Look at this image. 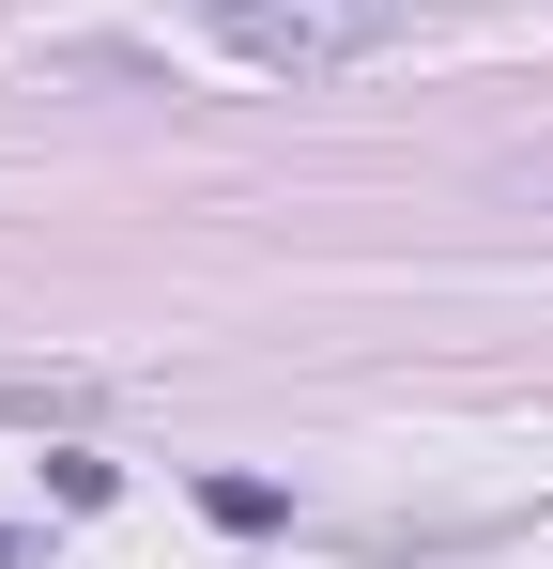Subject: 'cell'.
Here are the masks:
<instances>
[{
	"label": "cell",
	"instance_id": "obj_1",
	"mask_svg": "<svg viewBox=\"0 0 553 569\" xmlns=\"http://www.w3.org/2000/svg\"><path fill=\"white\" fill-rule=\"evenodd\" d=\"M200 31L262 78H323V62H369L415 31V0H200Z\"/></svg>",
	"mask_w": 553,
	"mask_h": 569
},
{
	"label": "cell",
	"instance_id": "obj_2",
	"mask_svg": "<svg viewBox=\"0 0 553 569\" xmlns=\"http://www.w3.org/2000/svg\"><path fill=\"white\" fill-rule=\"evenodd\" d=\"M200 508H215L231 539H262V523H276V508H292V492H276V477H200Z\"/></svg>",
	"mask_w": 553,
	"mask_h": 569
},
{
	"label": "cell",
	"instance_id": "obj_3",
	"mask_svg": "<svg viewBox=\"0 0 553 569\" xmlns=\"http://www.w3.org/2000/svg\"><path fill=\"white\" fill-rule=\"evenodd\" d=\"M47 492H62V508H108L123 462H108V447H47Z\"/></svg>",
	"mask_w": 553,
	"mask_h": 569
},
{
	"label": "cell",
	"instance_id": "obj_4",
	"mask_svg": "<svg viewBox=\"0 0 553 569\" xmlns=\"http://www.w3.org/2000/svg\"><path fill=\"white\" fill-rule=\"evenodd\" d=\"M0 569H16V539H0Z\"/></svg>",
	"mask_w": 553,
	"mask_h": 569
}]
</instances>
